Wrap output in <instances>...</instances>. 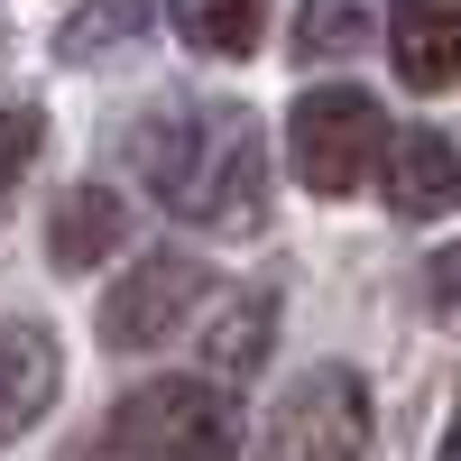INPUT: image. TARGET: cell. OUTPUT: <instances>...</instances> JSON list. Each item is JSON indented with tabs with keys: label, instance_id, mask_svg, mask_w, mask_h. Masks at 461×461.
I'll return each mask as SVG.
<instances>
[{
	"label": "cell",
	"instance_id": "obj_8",
	"mask_svg": "<svg viewBox=\"0 0 461 461\" xmlns=\"http://www.w3.org/2000/svg\"><path fill=\"white\" fill-rule=\"evenodd\" d=\"M47 397H56V332L0 323V434H19Z\"/></svg>",
	"mask_w": 461,
	"mask_h": 461
},
{
	"label": "cell",
	"instance_id": "obj_13",
	"mask_svg": "<svg viewBox=\"0 0 461 461\" xmlns=\"http://www.w3.org/2000/svg\"><path fill=\"white\" fill-rule=\"evenodd\" d=\"M37 139H47V111H37V102H19V93H0V212H10L19 176L37 167Z\"/></svg>",
	"mask_w": 461,
	"mask_h": 461
},
{
	"label": "cell",
	"instance_id": "obj_9",
	"mask_svg": "<svg viewBox=\"0 0 461 461\" xmlns=\"http://www.w3.org/2000/svg\"><path fill=\"white\" fill-rule=\"evenodd\" d=\"M130 240V212H121V194H65L56 212H47V258L56 267H102L111 249Z\"/></svg>",
	"mask_w": 461,
	"mask_h": 461
},
{
	"label": "cell",
	"instance_id": "obj_14",
	"mask_svg": "<svg viewBox=\"0 0 461 461\" xmlns=\"http://www.w3.org/2000/svg\"><path fill=\"white\" fill-rule=\"evenodd\" d=\"M121 28H139V0H102V10H84V28H65V56H93Z\"/></svg>",
	"mask_w": 461,
	"mask_h": 461
},
{
	"label": "cell",
	"instance_id": "obj_1",
	"mask_svg": "<svg viewBox=\"0 0 461 461\" xmlns=\"http://www.w3.org/2000/svg\"><path fill=\"white\" fill-rule=\"evenodd\" d=\"M139 176L176 221H203V230H258L267 221V139L230 102L158 111L139 130Z\"/></svg>",
	"mask_w": 461,
	"mask_h": 461
},
{
	"label": "cell",
	"instance_id": "obj_7",
	"mask_svg": "<svg viewBox=\"0 0 461 461\" xmlns=\"http://www.w3.org/2000/svg\"><path fill=\"white\" fill-rule=\"evenodd\" d=\"M388 56L415 93H443L461 74V0H397L388 10Z\"/></svg>",
	"mask_w": 461,
	"mask_h": 461
},
{
	"label": "cell",
	"instance_id": "obj_4",
	"mask_svg": "<svg viewBox=\"0 0 461 461\" xmlns=\"http://www.w3.org/2000/svg\"><path fill=\"white\" fill-rule=\"evenodd\" d=\"M369 452V397L351 369H314L295 378L277 425H267V461H360Z\"/></svg>",
	"mask_w": 461,
	"mask_h": 461
},
{
	"label": "cell",
	"instance_id": "obj_15",
	"mask_svg": "<svg viewBox=\"0 0 461 461\" xmlns=\"http://www.w3.org/2000/svg\"><path fill=\"white\" fill-rule=\"evenodd\" d=\"M434 295H443V304H461V249H443V258H434Z\"/></svg>",
	"mask_w": 461,
	"mask_h": 461
},
{
	"label": "cell",
	"instance_id": "obj_6",
	"mask_svg": "<svg viewBox=\"0 0 461 461\" xmlns=\"http://www.w3.org/2000/svg\"><path fill=\"white\" fill-rule=\"evenodd\" d=\"M378 185H388V212L397 221H434L461 203V139L452 130H406L388 148V167H378Z\"/></svg>",
	"mask_w": 461,
	"mask_h": 461
},
{
	"label": "cell",
	"instance_id": "obj_2",
	"mask_svg": "<svg viewBox=\"0 0 461 461\" xmlns=\"http://www.w3.org/2000/svg\"><path fill=\"white\" fill-rule=\"evenodd\" d=\"M240 425H230V397L203 378H148L111 406V452L130 461H230Z\"/></svg>",
	"mask_w": 461,
	"mask_h": 461
},
{
	"label": "cell",
	"instance_id": "obj_10",
	"mask_svg": "<svg viewBox=\"0 0 461 461\" xmlns=\"http://www.w3.org/2000/svg\"><path fill=\"white\" fill-rule=\"evenodd\" d=\"M176 37L194 56H249L267 37V0H176Z\"/></svg>",
	"mask_w": 461,
	"mask_h": 461
},
{
	"label": "cell",
	"instance_id": "obj_3",
	"mask_svg": "<svg viewBox=\"0 0 461 461\" xmlns=\"http://www.w3.org/2000/svg\"><path fill=\"white\" fill-rule=\"evenodd\" d=\"M378 148H388V121L360 84H323L286 111V158L314 194H351L360 176H378Z\"/></svg>",
	"mask_w": 461,
	"mask_h": 461
},
{
	"label": "cell",
	"instance_id": "obj_12",
	"mask_svg": "<svg viewBox=\"0 0 461 461\" xmlns=\"http://www.w3.org/2000/svg\"><path fill=\"white\" fill-rule=\"evenodd\" d=\"M360 37H369V0H304V19H295V56L323 65V56H351Z\"/></svg>",
	"mask_w": 461,
	"mask_h": 461
},
{
	"label": "cell",
	"instance_id": "obj_16",
	"mask_svg": "<svg viewBox=\"0 0 461 461\" xmlns=\"http://www.w3.org/2000/svg\"><path fill=\"white\" fill-rule=\"evenodd\" d=\"M443 461H461V397H452V434H443Z\"/></svg>",
	"mask_w": 461,
	"mask_h": 461
},
{
	"label": "cell",
	"instance_id": "obj_5",
	"mask_svg": "<svg viewBox=\"0 0 461 461\" xmlns=\"http://www.w3.org/2000/svg\"><path fill=\"white\" fill-rule=\"evenodd\" d=\"M212 304V277L194 258H148L130 267V286L102 304V341L111 351H158L167 332H185V314H203Z\"/></svg>",
	"mask_w": 461,
	"mask_h": 461
},
{
	"label": "cell",
	"instance_id": "obj_11",
	"mask_svg": "<svg viewBox=\"0 0 461 461\" xmlns=\"http://www.w3.org/2000/svg\"><path fill=\"white\" fill-rule=\"evenodd\" d=\"M267 295H230L221 304V323L203 314V360L221 369V378H240V369H258V351H267Z\"/></svg>",
	"mask_w": 461,
	"mask_h": 461
}]
</instances>
